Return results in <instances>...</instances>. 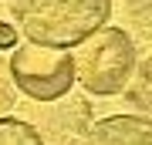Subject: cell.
<instances>
[{"label":"cell","instance_id":"obj_1","mask_svg":"<svg viewBox=\"0 0 152 145\" xmlns=\"http://www.w3.org/2000/svg\"><path fill=\"white\" fill-rule=\"evenodd\" d=\"M10 14L31 44L68 51L108 24L112 0H10Z\"/></svg>","mask_w":152,"mask_h":145},{"label":"cell","instance_id":"obj_2","mask_svg":"<svg viewBox=\"0 0 152 145\" xmlns=\"http://www.w3.org/2000/svg\"><path fill=\"white\" fill-rule=\"evenodd\" d=\"M71 58H75V81H81L85 91L118 95L135 71L139 51H135V41L122 27L105 24L85 44H78V54H71Z\"/></svg>","mask_w":152,"mask_h":145},{"label":"cell","instance_id":"obj_3","mask_svg":"<svg viewBox=\"0 0 152 145\" xmlns=\"http://www.w3.org/2000/svg\"><path fill=\"white\" fill-rule=\"evenodd\" d=\"M14 91H24L34 101H58L75 85V58L68 51L41 47V44H20L7 61Z\"/></svg>","mask_w":152,"mask_h":145},{"label":"cell","instance_id":"obj_4","mask_svg":"<svg viewBox=\"0 0 152 145\" xmlns=\"http://www.w3.org/2000/svg\"><path fill=\"white\" fill-rule=\"evenodd\" d=\"M81 145H152V125L145 115H112L98 122Z\"/></svg>","mask_w":152,"mask_h":145},{"label":"cell","instance_id":"obj_5","mask_svg":"<svg viewBox=\"0 0 152 145\" xmlns=\"http://www.w3.org/2000/svg\"><path fill=\"white\" fill-rule=\"evenodd\" d=\"M0 145H44V138L31 122L0 118Z\"/></svg>","mask_w":152,"mask_h":145},{"label":"cell","instance_id":"obj_6","mask_svg":"<svg viewBox=\"0 0 152 145\" xmlns=\"http://www.w3.org/2000/svg\"><path fill=\"white\" fill-rule=\"evenodd\" d=\"M14 101H17V91L10 85V74H7V61L0 58V118H7V111L14 108Z\"/></svg>","mask_w":152,"mask_h":145},{"label":"cell","instance_id":"obj_7","mask_svg":"<svg viewBox=\"0 0 152 145\" xmlns=\"http://www.w3.org/2000/svg\"><path fill=\"white\" fill-rule=\"evenodd\" d=\"M17 37H20V34H17L10 24L0 20V47H4V51H7V47H17Z\"/></svg>","mask_w":152,"mask_h":145}]
</instances>
